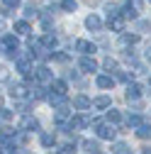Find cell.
Instances as JSON below:
<instances>
[{
	"instance_id": "cell-8",
	"label": "cell",
	"mask_w": 151,
	"mask_h": 154,
	"mask_svg": "<svg viewBox=\"0 0 151 154\" xmlns=\"http://www.w3.org/2000/svg\"><path fill=\"white\" fill-rule=\"evenodd\" d=\"M73 108L76 110H90L93 108V100L88 98V95H76V98H73Z\"/></svg>"
},
{
	"instance_id": "cell-31",
	"label": "cell",
	"mask_w": 151,
	"mask_h": 154,
	"mask_svg": "<svg viewBox=\"0 0 151 154\" xmlns=\"http://www.w3.org/2000/svg\"><path fill=\"white\" fill-rule=\"evenodd\" d=\"M3 5H7V8H20V0H3Z\"/></svg>"
},
{
	"instance_id": "cell-16",
	"label": "cell",
	"mask_w": 151,
	"mask_h": 154,
	"mask_svg": "<svg viewBox=\"0 0 151 154\" xmlns=\"http://www.w3.org/2000/svg\"><path fill=\"white\" fill-rule=\"evenodd\" d=\"M10 95H12V98H25V95H27V88H25L22 83H17V86L10 88Z\"/></svg>"
},
{
	"instance_id": "cell-32",
	"label": "cell",
	"mask_w": 151,
	"mask_h": 154,
	"mask_svg": "<svg viewBox=\"0 0 151 154\" xmlns=\"http://www.w3.org/2000/svg\"><path fill=\"white\" fill-rule=\"evenodd\" d=\"M0 118H3V120H10V118H12V112L5 110V108H0Z\"/></svg>"
},
{
	"instance_id": "cell-28",
	"label": "cell",
	"mask_w": 151,
	"mask_h": 154,
	"mask_svg": "<svg viewBox=\"0 0 151 154\" xmlns=\"http://www.w3.org/2000/svg\"><path fill=\"white\" fill-rule=\"evenodd\" d=\"M25 17H39V10L34 5H25Z\"/></svg>"
},
{
	"instance_id": "cell-30",
	"label": "cell",
	"mask_w": 151,
	"mask_h": 154,
	"mask_svg": "<svg viewBox=\"0 0 151 154\" xmlns=\"http://www.w3.org/2000/svg\"><path fill=\"white\" fill-rule=\"evenodd\" d=\"M76 152V142L73 144H64V149H61V154H73Z\"/></svg>"
},
{
	"instance_id": "cell-17",
	"label": "cell",
	"mask_w": 151,
	"mask_h": 154,
	"mask_svg": "<svg viewBox=\"0 0 151 154\" xmlns=\"http://www.w3.org/2000/svg\"><path fill=\"white\" fill-rule=\"evenodd\" d=\"M51 93H56V95H66V83H64V81H51Z\"/></svg>"
},
{
	"instance_id": "cell-24",
	"label": "cell",
	"mask_w": 151,
	"mask_h": 154,
	"mask_svg": "<svg viewBox=\"0 0 151 154\" xmlns=\"http://www.w3.org/2000/svg\"><path fill=\"white\" fill-rule=\"evenodd\" d=\"M42 44H44L46 49H54V47H56V37H54V34H44V37H42Z\"/></svg>"
},
{
	"instance_id": "cell-5",
	"label": "cell",
	"mask_w": 151,
	"mask_h": 154,
	"mask_svg": "<svg viewBox=\"0 0 151 154\" xmlns=\"http://www.w3.org/2000/svg\"><path fill=\"white\" fill-rule=\"evenodd\" d=\"M78 69L85 71V73H93V71H98V61L93 59V56H83V59L78 61Z\"/></svg>"
},
{
	"instance_id": "cell-7",
	"label": "cell",
	"mask_w": 151,
	"mask_h": 154,
	"mask_svg": "<svg viewBox=\"0 0 151 154\" xmlns=\"http://www.w3.org/2000/svg\"><path fill=\"white\" fill-rule=\"evenodd\" d=\"M34 76H37V81H42V83H46V81L51 83V81H54V73H51L46 66H37V69H34Z\"/></svg>"
},
{
	"instance_id": "cell-27",
	"label": "cell",
	"mask_w": 151,
	"mask_h": 154,
	"mask_svg": "<svg viewBox=\"0 0 151 154\" xmlns=\"http://www.w3.org/2000/svg\"><path fill=\"white\" fill-rule=\"evenodd\" d=\"M127 125H129V127H134V130H137V127L141 125V118H139V115H129V118H127Z\"/></svg>"
},
{
	"instance_id": "cell-11",
	"label": "cell",
	"mask_w": 151,
	"mask_h": 154,
	"mask_svg": "<svg viewBox=\"0 0 151 154\" xmlns=\"http://www.w3.org/2000/svg\"><path fill=\"white\" fill-rule=\"evenodd\" d=\"M17 47H20V42H17L15 34H5V37H3V49H5V51H12V49H17Z\"/></svg>"
},
{
	"instance_id": "cell-22",
	"label": "cell",
	"mask_w": 151,
	"mask_h": 154,
	"mask_svg": "<svg viewBox=\"0 0 151 154\" xmlns=\"http://www.w3.org/2000/svg\"><path fill=\"white\" fill-rule=\"evenodd\" d=\"M42 144L44 147H54L56 144V137H54L51 132H42Z\"/></svg>"
},
{
	"instance_id": "cell-14",
	"label": "cell",
	"mask_w": 151,
	"mask_h": 154,
	"mask_svg": "<svg viewBox=\"0 0 151 154\" xmlns=\"http://www.w3.org/2000/svg\"><path fill=\"white\" fill-rule=\"evenodd\" d=\"M141 95V86L139 83H129L127 86V100H137Z\"/></svg>"
},
{
	"instance_id": "cell-2",
	"label": "cell",
	"mask_w": 151,
	"mask_h": 154,
	"mask_svg": "<svg viewBox=\"0 0 151 154\" xmlns=\"http://www.w3.org/2000/svg\"><path fill=\"white\" fill-rule=\"evenodd\" d=\"M17 130L20 132H37L39 130V120L32 118V115H25V118L20 120V125H17Z\"/></svg>"
},
{
	"instance_id": "cell-6",
	"label": "cell",
	"mask_w": 151,
	"mask_h": 154,
	"mask_svg": "<svg viewBox=\"0 0 151 154\" xmlns=\"http://www.w3.org/2000/svg\"><path fill=\"white\" fill-rule=\"evenodd\" d=\"M76 49H78L83 56L95 54V44H93V42H88V39H78V42H76Z\"/></svg>"
},
{
	"instance_id": "cell-38",
	"label": "cell",
	"mask_w": 151,
	"mask_h": 154,
	"mask_svg": "<svg viewBox=\"0 0 151 154\" xmlns=\"http://www.w3.org/2000/svg\"><path fill=\"white\" fill-rule=\"evenodd\" d=\"M0 108H3V98H0Z\"/></svg>"
},
{
	"instance_id": "cell-25",
	"label": "cell",
	"mask_w": 151,
	"mask_h": 154,
	"mask_svg": "<svg viewBox=\"0 0 151 154\" xmlns=\"http://www.w3.org/2000/svg\"><path fill=\"white\" fill-rule=\"evenodd\" d=\"M83 147H85L90 154H98V149H100V144H98V142H93V140H85V142H83Z\"/></svg>"
},
{
	"instance_id": "cell-20",
	"label": "cell",
	"mask_w": 151,
	"mask_h": 154,
	"mask_svg": "<svg viewBox=\"0 0 151 154\" xmlns=\"http://www.w3.org/2000/svg\"><path fill=\"white\" fill-rule=\"evenodd\" d=\"M107 122H110V125H117V122H122V115H120V110H107Z\"/></svg>"
},
{
	"instance_id": "cell-18",
	"label": "cell",
	"mask_w": 151,
	"mask_h": 154,
	"mask_svg": "<svg viewBox=\"0 0 151 154\" xmlns=\"http://www.w3.org/2000/svg\"><path fill=\"white\" fill-rule=\"evenodd\" d=\"M112 154H132V149H129V144H124V142H115Z\"/></svg>"
},
{
	"instance_id": "cell-9",
	"label": "cell",
	"mask_w": 151,
	"mask_h": 154,
	"mask_svg": "<svg viewBox=\"0 0 151 154\" xmlns=\"http://www.w3.org/2000/svg\"><path fill=\"white\" fill-rule=\"evenodd\" d=\"M88 125H90V120L83 118V115H76V118L68 120V130H83V127H88Z\"/></svg>"
},
{
	"instance_id": "cell-37",
	"label": "cell",
	"mask_w": 151,
	"mask_h": 154,
	"mask_svg": "<svg viewBox=\"0 0 151 154\" xmlns=\"http://www.w3.org/2000/svg\"><path fill=\"white\" fill-rule=\"evenodd\" d=\"M149 88H151V76H149Z\"/></svg>"
},
{
	"instance_id": "cell-35",
	"label": "cell",
	"mask_w": 151,
	"mask_h": 154,
	"mask_svg": "<svg viewBox=\"0 0 151 154\" xmlns=\"http://www.w3.org/2000/svg\"><path fill=\"white\" fill-rule=\"evenodd\" d=\"M5 29V22H3V17H0V32H3Z\"/></svg>"
},
{
	"instance_id": "cell-19",
	"label": "cell",
	"mask_w": 151,
	"mask_h": 154,
	"mask_svg": "<svg viewBox=\"0 0 151 154\" xmlns=\"http://www.w3.org/2000/svg\"><path fill=\"white\" fill-rule=\"evenodd\" d=\"M15 32H17V34H29V22H27V20L15 22Z\"/></svg>"
},
{
	"instance_id": "cell-21",
	"label": "cell",
	"mask_w": 151,
	"mask_h": 154,
	"mask_svg": "<svg viewBox=\"0 0 151 154\" xmlns=\"http://www.w3.org/2000/svg\"><path fill=\"white\" fill-rule=\"evenodd\" d=\"M139 42V34H122V47H132Z\"/></svg>"
},
{
	"instance_id": "cell-39",
	"label": "cell",
	"mask_w": 151,
	"mask_h": 154,
	"mask_svg": "<svg viewBox=\"0 0 151 154\" xmlns=\"http://www.w3.org/2000/svg\"><path fill=\"white\" fill-rule=\"evenodd\" d=\"M10 154H17V152H10Z\"/></svg>"
},
{
	"instance_id": "cell-26",
	"label": "cell",
	"mask_w": 151,
	"mask_h": 154,
	"mask_svg": "<svg viewBox=\"0 0 151 154\" xmlns=\"http://www.w3.org/2000/svg\"><path fill=\"white\" fill-rule=\"evenodd\" d=\"M61 8H64L66 12H73L76 8H78V3H76V0H61Z\"/></svg>"
},
{
	"instance_id": "cell-34",
	"label": "cell",
	"mask_w": 151,
	"mask_h": 154,
	"mask_svg": "<svg viewBox=\"0 0 151 154\" xmlns=\"http://www.w3.org/2000/svg\"><path fill=\"white\" fill-rule=\"evenodd\" d=\"M146 59H149V61H151V47H149V49H146Z\"/></svg>"
},
{
	"instance_id": "cell-1",
	"label": "cell",
	"mask_w": 151,
	"mask_h": 154,
	"mask_svg": "<svg viewBox=\"0 0 151 154\" xmlns=\"http://www.w3.org/2000/svg\"><path fill=\"white\" fill-rule=\"evenodd\" d=\"M15 66H17V71H20L22 76H27V79H29V76H32V61H29V56H25V54H20V56H17V59H15Z\"/></svg>"
},
{
	"instance_id": "cell-15",
	"label": "cell",
	"mask_w": 151,
	"mask_h": 154,
	"mask_svg": "<svg viewBox=\"0 0 151 154\" xmlns=\"http://www.w3.org/2000/svg\"><path fill=\"white\" fill-rule=\"evenodd\" d=\"M137 137H141V140H149V137H151V125L141 122V125L137 127Z\"/></svg>"
},
{
	"instance_id": "cell-13",
	"label": "cell",
	"mask_w": 151,
	"mask_h": 154,
	"mask_svg": "<svg viewBox=\"0 0 151 154\" xmlns=\"http://www.w3.org/2000/svg\"><path fill=\"white\" fill-rule=\"evenodd\" d=\"M95 83H98V88H112V86H115V79L107 76V73H100L95 79Z\"/></svg>"
},
{
	"instance_id": "cell-12",
	"label": "cell",
	"mask_w": 151,
	"mask_h": 154,
	"mask_svg": "<svg viewBox=\"0 0 151 154\" xmlns=\"http://www.w3.org/2000/svg\"><path fill=\"white\" fill-rule=\"evenodd\" d=\"M85 27H88L90 32H98V29L102 27V22H100L98 15H88V17H85Z\"/></svg>"
},
{
	"instance_id": "cell-10",
	"label": "cell",
	"mask_w": 151,
	"mask_h": 154,
	"mask_svg": "<svg viewBox=\"0 0 151 154\" xmlns=\"http://www.w3.org/2000/svg\"><path fill=\"white\" fill-rule=\"evenodd\" d=\"M93 105H95L98 110H110L112 108V98L110 95H98V98L93 100Z\"/></svg>"
},
{
	"instance_id": "cell-4",
	"label": "cell",
	"mask_w": 151,
	"mask_h": 154,
	"mask_svg": "<svg viewBox=\"0 0 151 154\" xmlns=\"http://www.w3.org/2000/svg\"><path fill=\"white\" fill-rule=\"evenodd\" d=\"M107 27L112 32H124V17L117 12V15H107Z\"/></svg>"
},
{
	"instance_id": "cell-36",
	"label": "cell",
	"mask_w": 151,
	"mask_h": 154,
	"mask_svg": "<svg viewBox=\"0 0 151 154\" xmlns=\"http://www.w3.org/2000/svg\"><path fill=\"white\" fill-rule=\"evenodd\" d=\"M141 154H151V147H149V149H144V152H141Z\"/></svg>"
},
{
	"instance_id": "cell-33",
	"label": "cell",
	"mask_w": 151,
	"mask_h": 154,
	"mask_svg": "<svg viewBox=\"0 0 151 154\" xmlns=\"http://www.w3.org/2000/svg\"><path fill=\"white\" fill-rule=\"evenodd\" d=\"M0 81H7V69L0 64Z\"/></svg>"
},
{
	"instance_id": "cell-40",
	"label": "cell",
	"mask_w": 151,
	"mask_h": 154,
	"mask_svg": "<svg viewBox=\"0 0 151 154\" xmlns=\"http://www.w3.org/2000/svg\"><path fill=\"white\" fill-rule=\"evenodd\" d=\"M149 3H151V0H149Z\"/></svg>"
},
{
	"instance_id": "cell-23",
	"label": "cell",
	"mask_w": 151,
	"mask_h": 154,
	"mask_svg": "<svg viewBox=\"0 0 151 154\" xmlns=\"http://www.w3.org/2000/svg\"><path fill=\"white\" fill-rule=\"evenodd\" d=\"M32 98H37V100H42V98H46V91L42 88V86H32Z\"/></svg>"
},
{
	"instance_id": "cell-3",
	"label": "cell",
	"mask_w": 151,
	"mask_h": 154,
	"mask_svg": "<svg viewBox=\"0 0 151 154\" xmlns=\"http://www.w3.org/2000/svg\"><path fill=\"white\" fill-rule=\"evenodd\" d=\"M95 132H98V137H100V140H110V142L117 137V130H115V125H102V122H100V125L95 127Z\"/></svg>"
},
{
	"instance_id": "cell-29",
	"label": "cell",
	"mask_w": 151,
	"mask_h": 154,
	"mask_svg": "<svg viewBox=\"0 0 151 154\" xmlns=\"http://www.w3.org/2000/svg\"><path fill=\"white\" fill-rule=\"evenodd\" d=\"M107 71H120V66H117V61L115 59H105V64H102Z\"/></svg>"
}]
</instances>
